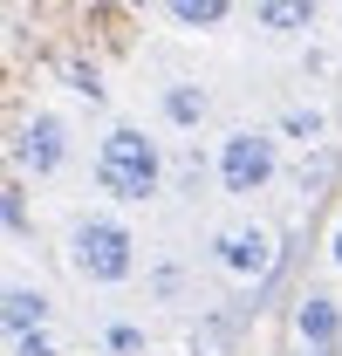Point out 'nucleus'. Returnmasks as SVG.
Returning <instances> with one entry per match:
<instances>
[{
    "mask_svg": "<svg viewBox=\"0 0 342 356\" xmlns=\"http://www.w3.org/2000/svg\"><path fill=\"white\" fill-rule=\"evenodd\" d=\"M7 233H14V240L28 233V213H21V172L7 178Z\"/></svg>",
    "mask_w": 342,
    "mask_h": 356,
    "instance_id": "2eb2a0df",
    "label": "nucleus"
},
{
    "mask_svg": "<svg viewBox=\"0 0 342 356\" xmlns=\"http://www.w3.org/2000/svg\"><path fill=\"white\" fill-rule=\"evenodd\" d=\"M62 89H69V96H83V103H103V96H110V83H103V69H96V62H62Z\"/></svg>",
    "mask_w": 342,
    "mask_h": 356,
    "instance_id": "9b49d317",
    "label": "nucleus"
},
{
    "mask_svg": "<svg viewBox=\"0 0 342 356\" xmlns=\"http://www.w3.org/2000/svg\"><path fill=\"white\" fill-rule=\"evenodd\" d=\"M69 151H76V137H69V117L62 110H28L14 124V144H7V158H14L21 178H55L69 165Z\"/></svg>",
    "mask_w": 342,
    "mask_h": 356,
    "instance_id": "39448f33",
    "label": "nucleus"
},
{
    "mask_svg": "<svg viewBox=\"0 0 342 356\" xmlns=\"http://www.w3.org/2000/svg\"><path fill=\"white\" fill-rule=\"evenodd\" d=\"M69 267L89 288H124L137 274V233L117 213H76V226H69Z\"/></svg>",
    "mask_w": 342,
    "mask_h": 356,
    "instance_id": "f03ea898",
    "label": "nucleus"
},
{
    "mask_svg": "<svg viewBox=\"0 0 342 356\" xmlns=\"http://www.w3.org/2000/svg\"><path fill=\"white\" fill-rule=\"evenodd\" d=\"M213 172L226 199H260L274 178H281V131H260V124H233L213 151Z\"/></svg>",
    "mask_w": 342,
    "mask_h": 356,
    "instance_id": "7ed1b4c3",
    "label": "nucleus"
},
{
    "mask_svg": "<svg viewBox=\"0 0 342 356\" xmlns=\"http://www.w3.org/2000/svg\"><path fill=\"white\" fill-rule=\"evenodd\" d=\"M165 14L178 21V28H199V35H213L219 21L233 14V0H165Z\"/></svg>",
    "mask_w": 342,
    "mask_h": 356,
    "instance_id": "9d476101",
    "label": "nucleus"
},
{
    "mask_svg": "<svg viewBox=\"0 0 342 356\" xmlns=\"http://www.w3.org/2000/svg\"><path fill=\"white\" fill-rule=\"evenodd\" d=\"M213 267L226 281H240V288H260L274 267H281V233L260 220H233L213 233Z\"/></svg>",
    "mask_w": 342,
    "mask_h": 356,
    "instance_id": "20e7f679",
    "label": "nucleus"
},
{
    "mask_svg": "<svg viewBox=\"0 0 342 356\" xmlns=\"http://www.w3.org/2000/svg\"><path fill=\"white\" fill-rule=\"evenodd\" d=\"M158 117H165L171 131H199V124L213 117V96H206V83H192V76H171V83L158 89Z\"/></svg>",
    "mask_w": 342,
    "mask_h": 356,
    "instance_id": "0eeeda50",
    "label": "nucleus"
},
{
    "mask_svg": "<svg viewBox=\"0 0 342 356\" xmlns=\"http://www.w3.org/2000/svg\"><path fill=\"white\" fill-rule=\"evenodd\" d=\"M247 14H254L267 35H281V42L315 28V0H247Z\"/></svg>",
    "mask_w": 342,
    "mask_h": 356,
    "instance_id": "6e6552de",
    "label": "nucleus"
},
{
    "mask_svg": "<svg viewBox=\"0 0 342 356\" xmlns=\"http://www.w3.org/2000/svg\"><path fill=\"white\" fill-rule=\"evenodd\" d=\"M274 131H281V137H301V144H315V137H322V110H301V103H295Z\"/></svg>",
    "mask_w": 342,
    "mask_h": 356,
    "instance_id": "4468645a",
    "label": "nucleus"
},
{
    "mask_svg": "<svg viewBox=\"0 0 342 356\" xmlns=\"http://www.w3.org/2000/svg\"><path fill=\"white\" fill-rule=\"evenodd\" d=\"M103 350H110V356H144L151 336H144L137 322H103Z\"/></svg>",
    "mask_w": 342,
    "mask_h": 356,
    "instance_id": "f8f14e48",
    "label": "nucleus"
},
{
    "mask_svg": "<svg viewBox=\"0 0 342 356\" xmlns=\"http://www.w3.org/2000/svg\"><path fill=\"white\" fill-rule=\"evenodd\" d=\"M295 343L315 356H342V302L329 288H308L295 295Z\"/></svg>",
    "mask_w": 342,
    "mask_h": 356,
    "instance_id": "423d86ee",
    "label": "nucleus"
},
{
    "mask_svg": "<svg viewBox=\"0 0 342 356\" xmlns=\"http://www.w3.org/2000/svg\"><path fill=\"white\" fill-rule=\"evenodd\" d=\"M7 356H62V350H55V336L42 322V329H7Z\"/></svg>",
    "mask_w": 342,
    "mask_h": 356,
    "instance_id": "ddd939ff",
    "label": "nucleus"
},
{
    "mask_svg": "<svg viewBox=\"0 0 342 356\" xmlns=\"http://www.w3.org/2000/svg\"><path fill=\"white\" fill-rule=\"evenodd\" d=\"M329 261H336V274H342V220L329 226Z\"/></svg>",
    "mask_w": 342,
    "mask_h": 356,
    "instance_id": "dca6fc26",
    "label": "nucleus"
},
{
    "mask_svg": "<svg viewBox=\"0 0 342 356\" xmlns=\"http://www.w3.org/2000/svg\"><path fill=\"white\" fill-rule=\"evenodd\" d=\"M0 322H7V329H42L48 322V295L35 281H7V288H0Z\"/></svg>",
    "mask_w": 342,
    "mask_h": 356,
    "instance_id": "1a4fd4ad",
    "label": "nucleus"
},
{
    "mask_svg": "<svg viewBox=\"0 0 342 356\" xmlns=\"http://www.w3.org/2000/svg\"><path fill=\"white\" fill-rule=\"evenodd\" d=\"M165 144L144 131V124H110L96 144V192L117 199V206H151L165 192Z\"/></svg>",
    "mask_w": 342,
    "mask_h": 356,
    "instance_id": "f257e3e1",
    "label": "nucleus"
},
{
    "mask_svg": "<svg viewBox=\"0 0 342 356\" xmlns=\"http://www.w3.org/2000/svg\"><path fill=\"white\" fill-rule=\"evenodd\" d=\"M281 356H315V350H301V343H295V350H281Z\"/></svg>",
    "mask_w": 342,
    "mask_h": 356,
    "instance_id": "f3484780",
    "label": "nucleus"
}]
</instances>
